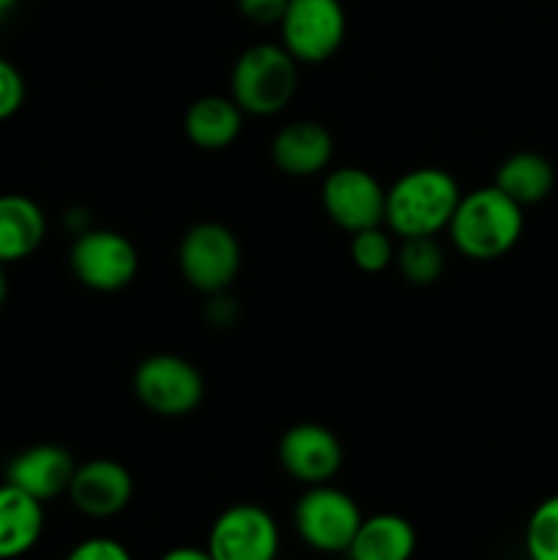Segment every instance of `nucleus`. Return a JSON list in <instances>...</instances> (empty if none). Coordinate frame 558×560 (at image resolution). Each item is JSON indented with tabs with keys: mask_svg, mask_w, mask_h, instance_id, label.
I'll return each mask as SVG.
<instances>
[{
	"mask_svg": "<svg viewBox=\"0 0 558 560\" xmlns=\"http://www.w3.org/2000/svg\"><path fill=\"white\" fill-rule=\"evenodd\" d=\"M523 228V206L492 184L460 197L446 230L460 255L476 262H490L518 246Z\"/></svg>",
	"mask_w": 558,
	"mask_h": 560,
	"instance_id": "obj_2",
	"label": "nucleus"
},
{
	"mask_svg": "<svg viewBox=\"0 0 558 560\" xmlns=\"http://www.w3.org/2000/svg\"><path fill=\"white\" fill-rule=\"evenodd\" d=\"M9 299V273H5V262H0V306Z\"/></svg>",
	"mask_w": 558,
	"mask_h": 560,
	"instance_id": "obj_27",
	"label": "nucleus"
},
{
	"mask_svg": "<svg viewBox=\"0 0 558 560\" xmlns=\"http://www.w3.org/2000/svg\"><path fill=\"white\" fill-rule=\"evenodd\" d=\"M321 200L328 219L350 235L383 224L386 213V189L361 167L332 170L323 180Z\"/></svg>",
	"mask_w": 558,
	"mask_h": 560,
	"instance_id": "obj_10",
	"label": "nucleus"
},
{
	"mask_svg": "<svg viewBox=\"0 0 558 560\" xmlns=\"http://www.w3.org/2000/svg\"><path fill=\"white\" fill-rule=\"evenodd\" d=\"M460 184L441 167H416L399 175L386 189L383 224L388 233L405 238H435L449 228L457 208Z\"/></svg>",
	"mask_w": 558,
	"mask_h": 560,
	"instance_id": "obj_1",
	"label": "nucleus"
},
{
	"mask_svg": "<svg viewBox=\"0 0 558 560\" xmlns=\"http://www.w3.org/2000/svg\"><path fill=\"white\" fill-rule=\"evenodd\" d=\"M277 457L290 479L312 487L328 485L342 468L345 454L342 443L328 427L304 421V424H293L279 438Z\"/></svg>",
	"mask_w": 558,
	"mask_h": 560,
	"instance_id": "obj_11",
	"label": "nucleus"
},
{
	"mask_svg": "<svg viewBox=\"0 0 558 560\" xmlns=\"http://www.w3.org/2000/svg\"><path fill=\"white\" fill-rule=\"evenodd\" d=\"M16 3H20V0H0V20H3V16L9 14Z\"/></svg>",
	"mask_w": 558,
	"mask_h": 560,
	"instance_id": "obj_28",
	"label": "nucleus"
},
{
	"mask_svg": "<svg viewBox=\"0 0 558 560\" xmlns=\"http://www.w3.org/2000/svg\"><path fill=\"white\" fill-rule=\"evenodd\" d=\"M279 33L282 47L299 60V66H315L342 47L348 16L339 0H288Z\"/></svg>",
	"mask_w": 558,
	"mask_h": 560,
	"instance_id": "obj_7",
	"label": "nucleus"
},
{
	"mask_svg": "<svg viewBox=\"0 0 558 560\" xmlns=\"http://www.w3.org/2000/svg\"><path fill=\"white\" fill-rule=\"evenodd\" d=\"M416 552V528L403 514L381 512L361 520L348 547L350 560H410Z\"/></svg>",
	"mask_w": 558,
	"mask_h": 560,
	"instance_id": "obj_18",
	"label": "nucleus"
},
{
	"mask_svg": "<svg viewBox=\"0 0 558 560\" xmlns=\"http://www.w3.org/2000/svg\"><path fill=\"white\" fill-rule=\"evenodd\" d=\"M394 255H397V249H394L392 233H386L383 224L359 230V233H353V238H350V260H353V266L364 273L386 271L394 262Z\"/></svg>",
	"mask_w": 558,
	"mask_h": 560,
	"instance_id": "obj_22",
	"label": "nucleus"
},
{
	"mask_svg": "<svg viewBox=\"0 0 558 560\" xmlns=\"http://www.w3.org/2000/svg\"><path fill=\"white\" fill-rule=\"evenodd\" d=\"M334 137L317 120H293L271 140V162L293 178H312L332 164Z\"/></svg>",
	"mask_w": 558,
	"mask_h": 560,
	"instance_id": "obj_14",
	"label": "nucleus"
},
{
	"mask_svg": "<svg viewBox=\"0 0 558 560\" xmlns=\"http://www.w3.org/2000/svg\"><path fill=\"white\" fill-rule=\"evenodd\" d=\"M159 560H213L211 552L206 547H191V545H181L173 547V550L164 552Z\"/></svg>",
	"mask_w": 558,
	"mask_h": 560,
	"instance_id": "obj_26",
	"label": "nucleus"
},
{
	"mask_svg": "<svg viewBox=\"0 0 558 560\" xmlns=\"http://www.w3.org/2000/svg\"><path fill=\"white\" fill-rule=\"evenodd\" d=\"M496 186L518 206H536L556 189V167L536 151H518L496 170Z\"/></svg>",
	"mask_w": 558,
	"mask_h": 560,
	"instance_id": "obj_19",
	"label": "nucleus"
},
{
	"mask_svg": "<svg viewBox=\"0 0 558 560\" xmlns=\"http://www.w3.org/2000/svg\"><path fill=\"white\" fill-rule=\"evenodd\" d=\"M63 560H135L131 558L129 547L120 541L109 539V536H91V539L80 541L69 550Z\"/></svg>",
	"mask_w": 558,
	"mask_h": 560,
	"instance_id": "obj_24",
	"label": "nucleus"
},
{
	"mask_svg": "<svg viewBox=\"0 0 558 560\" xmlns=\"http://www.w3.org/2000/svg\"><path fill=\"white\" fill-rule=\"evenodd\" d=\"M44 534V503L14 485H0V560L33 550Z\"/></svg>",
	"mask_w": 558,
	"mask_h": 560,
	"instance_id": "obj_15",
	"label": "nucleus"
},
{
	"mask_svg": "<svg viewBox=\"0 0 558 560\" xmlns=\"http://www.w3.org/2000/svg\"><path fill=\"white\" fill-rule=\"evenodd\" d=\"M244 129V109L230 96H200L184 115V135L202 151H224Z\"/></svg>",
	"mask_w": 558,
	"mask_h": 560,
	"instance_id": "obj_16",
	"label": "nucleus"
},
{
	"mask_svg": "<svg viewBox=\"0 0 558 560\" xmlns=\"http://www.w3.org/2000/svg\"><path fill=\"white\" fill-rule=\"evenodd\" d=\"M178 268L186 284L200 293H224L241 271V244L230 228L200 222L178 244Z\"/></svg>",
	"mask_w": 558,
	"mask_h": 560,
	"instance_id": "obj_5",
	"label": "nucleus"
},
{
	"mask_svg": "<svg viewBox=\"0 0 558 560\" xmlns=\"http://www.w3.org/2000/svg\"><path fill=\"white\" fill-rule=\"evenodd\" d=\"M135 394L140 405L164 419H181L200 408L206 381L191 361L173 353H156L135 370Z\"/></svg>",
	"mask_w": 558,
	"mask_h": 560,
	"instance_id": "obj_6",
	"label": "nucleus"
},
{
	"mask_svg": "<svg viewBox=\"0 0 558 560\" xmlns=\"http://www.w3.org/2000/svg\"><path fill=\"white\" fill-rule=\"evenodd\" d=\"M47 235L42 206L25 195H0V262L31 257Z\"/></svg>",
	"mask_w": 558,
	"mask_h": 560,
	"instance_id": "obj_17",
	"label": "nucleus"
},
{
	"mask_svg": "<svg viewBox=\"0 0 558 560\" xmlns=\"http://www.w3.org/2000/svg\"><path fill=\"white\" fill-rule=\"evenodd\" d=\"M25 104V77L11 60L0 58V124L14 118Z\"/></svg>",
	"mask_w": 558,
	"mask_h": 560,
	"instance_id": "obj_23",
	"label": "nucleus"
},
{
	"mask_svg": "<svg viewBox=\"0 0 558 560\" xmlns=\"http://www.w3.org/2000/svg\"><path fill=\"white\" fill-rule=\"evenodd\" d=\"M77 463L63 446L55 443H38V446L25 448L16 454L5 468V481L20 487L36 501L47 503L58 495H66L74 476Z\"/></svg>",
	"mask_w": 558,
	"mask_h": 560,
	"instance_id": "obj_13",
	"label": "nucleus"
},
{
	"mask_svg": "<svg viewBox=\"0 0 558 560\" xmlns=\"http://www.w3.org/2000/svg\"><path fill=\"white\" fill-rule=\"evenodd\" d=\"M299 88V60L282 44L244 49L230 71V98L244 115L271 118L282 113Z\"/></svg>",
	"mask_w": 558,
	"mask_h": 560,
	"instance_id": "obj_3",
	"label": "nucleus"
},
{
	"mask_svg": "<svg viewBox=\"0 0 558 560\" xmlns=\"http://www.w3.org/2000/svg\"><path fill=\"white\" fill-rule=\"evenodd\" d=\"M241 16L255 25H279L284 9H288V0H235Z\"/></svg>",
	"mask_w": 558,
	"mask_h": 560,
	"instance_id": "obj_25",
	"label": "nucleus"
},
{
	"mask_svg": "<svg viewBox=\"0 0 558 560\" xmlns=\"http://www.w3.org/2000/svg\"><path fill=\"white\" fill-rule=\"evenodd\" d=\"M394 262L405 282L427 288L441 279L443 268H446V255L435 238H405L394 255Z\"/></svg>",
	"mask_w": 558,
	"mask_h": 560,
	"instance_id": "obj_20",
	"label": "nucleus"
},
{
	"mask_svg": "<svg viewBox=\"0 0 558 560\" xmlns=\"http://www.w3.org/2000/svg\"><path fill=\"white\" fill-rule=\"evenodd\" d=\"M71 506L91 520H109L124 512L135 495V479L129 468L115 459L98 457L77 465L66 490Z\"/></svg>",
	"mask_w": 558,
	"mask_h": 560,
	"instance_id": "obj_12",
	"label": "nucleus"
},
{
	"mask_svg": "<svg viewBox=\"0 0 558 560\" xmlns=\"http://www.w3.org/2000/svg\"><path fill=\"white\" fill-rule=\"evenodd\" d=\"M523 541L528 560H558V495L545 498L531 512Z\"/></svg>",
	"mask_w": 558,
	"mask_h": 560,
	"instance_id": "obj_21",
	"label": "nucleus"
},
{
	"mask_svg": "<svg viewBox=\"0 0 558 560\" xmlns=\"http://www.w3.org/2000/svg\"><path fill=\"white\" fill-rule=\"evenodd\" d=\"M69 266L77 282L85 288L96 293H115L135 282L140 257L124 233L85 228L71 244Z\"/></svg>",
	"mask_w": 558,
	"mask_h": 560,
	"instance_id": "obj_8",
	"label": "nucleus"
},
{
	"mask_svg": "<svg viewBox=\"0 0 558 560\" xmlns=\"http://www.w3.org/2000/svg\"><path fill=\"white\" fill-rule=\"evenodd\" d=\"M361 520L364 514L359 503L332 485L306 487V492L293 506V528L299 539L310 550L326 552V556L348 552Z\"/></svg>",
	"mask_w": 558,
	"mask_h": 560,
	"instance_id": "obj_4",
	"label": "nucleus"
},
{
	"mask_svg": "<svg viewBox=\"0 0 558 560\" xmlns=\"http://www.w3.org/2000/svg\"><path fill=\"white\" fill-rule=\"evenodd\" d=\"M277 560H279V558H277Z\"/></svg>",
	"mask_w": 558,
	"mask_h": 560,
	"instance_id": "obj_29",
	"label": "nucleus"
},
{
	"mask_svg": "<svg viewBox=\"0 0 558 560\" xmlns=\"http://www.w3.org/2000/svg\"><path fill=\"white\" fill-rule=\"evenodd\" d=\"M279 525L257 503H235L213 520L206 550L213 560H277Z\"/></svg>",
	"mask_w": 558,
	"mask_h": 560,
	"instance_id": "obj_9",
	"label": "nucleus"
}]
</instances>
